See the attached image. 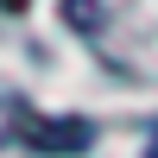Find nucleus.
<instances>
[{
  "mask_svg": "<svg viewBox=\"0 0 158 158\" xmlns=\"http://www.w3.org/2000/svg\"><path fill=\"white\" fill-rule=\"evenodd\" d=\"M19 139H25L32 152H51V158H63V152H82L95 133H89V120H44V114H25Z\"/></svg>",
  "mask_w": 158,
  "mask_h": 158,
  "instance_id": "f257e3e1",
  "label": "nucleus"
},
{
  "mask_svg": "<svg viewBox=\"0 0 158 158\" xmlns=\"http://www.w3.org/2000/svg\"><path fill=\"white\" fill-rule=\"evenodd\" d=\"M25 114H32V108H25L19 95H6V89H0V139H19V127H25Z\"/></svg>",
  "mask_w": 158,
  "mask_h": 158,
  "instance_id": "f03ea898",
  "label": "nucleus"
},
{
  "mask_svg": "<svg viewBox=\"0 0 158 158\" xmlns=\"http://www.w3.org/2000/svg\"><path fill=\"white\" fill-rule=\"evenodd\" d=\"M63 19L76 32H95V0H63Z\"/></svg>",
  "mask_w": 158,
  "mask_h": 158,
  "instance_id": "7ed1b4c3",
  "label": "nucleus"
},
{
  "mask_svg": "<svg viewBox=\"0 0 158 158\" xmlns=\"http://www.w3.org/2000/svg\"><path fill=\"white\" fill-rule=\"evenodd\" d=\"M0 13H25V0H0Z\"/></svg>",
  "mask_w": 158,
  "mask_h": 158,
  "instance_id": "20e7f679",
  "label": "nucleus"
},
{
  "mask_svg": "<svg viewBox=\"0 0 158 158\" xmlns=\"http://www.w3.org/2000/svg\"><path fill=\"white\" fill-rule=\"evenodd\" d=\"M146 158H158V139H152V152H146Z\"/></svg>",
  "mask_w": 158,
  "mask_h": 158,
  "instance_id": "39448f33",
  "label": "nucleus"
}]
</instances>
